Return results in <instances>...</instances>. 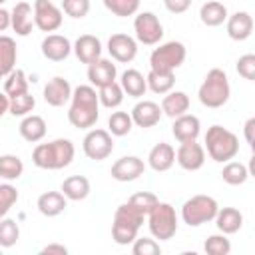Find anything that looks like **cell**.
<instances>
[{
    "instance_id": "obj_1",
    "label": "cell",
    "mask_w": 255,
    "mask_h": 255,
    "mask_svg": "<svg viewBox=\"0 0 255 255\" xmlns=\"http://www.w3.org/2000/svg\"><path fill=\"white\" fill-rule=\"evenodd\" d=\"M68 122L78 129H90L100 118V100L94 86H78L72 90Z\"/></svg>"
},
{
    "instance_id": "obj_2",
    "label": "cell",
    "mask_w": 255,
    "mask_h": 255,
    "mask_svg": "<svg viewBox=\"0 0 255 255\" xmlns=\"http://www.w3.org/2000/svg\"><path fill=\"white\" fill-rule=\"evenodd\" d=\"M74 155V143L66 137H58L46 143H38L32 151V161L40 169H64L72 163Z\"/></svg>"
},
{
    "instance_id": "obj_3",
    "label": "cell",
    "mask_w": 255,
    "mask_h": 255,
    "mask_svg": "<svg viewBox=\"0 0 255 255\" xmlns=\"http://www.w3.org/2000/svg\"><path fill=\"white\" fill-rule=\"evenodd\" d=\"M203 143H205L203 149L207 151V155L217 163H225L239 153V137L231 129L219 124L207 128Z\"/></svg>"
},
{
    "instance_id": "obj_4",
    "label": "cell",
    "mask_w": 255,
    "mask_h": 255,
    "mask_svg": "<svg viewBox=\"0 0 255 255\" xmlns=\"http://www.w3.org/2000/svg\"><path fill=\"white\" fill-rule=\"evenodd\" d=\"M229 96H231V86H229V78H227L225 70L211 68L205 74V78L199 86V92H197L201 106L211 108V110L223 108L229 102Z\"/></svg>"
},
{
    "instance_id": "obj_5",
    "label": "cell",
    "mask_w": 255,
    "mask_h": 255,
    "mask_svg": "<svg viewBox=\"0 0 255 255\" xmlns=\"http://www.w3.org/2000/svg\"><path fill=\"white\" fill-rule=\"evenodd\" d=\"M143 219H145V213H141L135 205H131L129 201L122 203L114 213L112 239L118 245H129L137 237V231L143 225Z\"/></svg>"
},
{
    "instance_id": "obj_6",
    "label": "cell",
    "mask_w": 255,
    "mask_h": 255,
    "mask_svg": "<svg viewBox=\"0 0 255 255\" xmlns=\"http://www.w3.org/2000/svg\"><path fill=\"white\" fill-rule=\"evenodd\" d=\"M147 217V227L153 239L159 241H169L175 233H177V215H175V207L167 201H157Z\"/></svg>"
},
{
    "instance_id": "obj_7",
    "label": "cell",
    "mask_w": 255,
    "mask_h": 255,
    "mask_svg": "<svg viewBox=\"0 0 255 255\" xmlns=\"http://www.w3.org/2000/svg\"><path fill=\"white\" fill-rule=\"evenodd\" d=\"M219 205L211 195H193L181 205V219L189 227H199L213 221Z\"/></svg>"
},
{
    "instance_id": "obj_8",
    "label": "cell",
    "mask_w": 255,
    "mask_h": 255,
    "mask_svg": "<svg viewBox=\"0 0 255 255\" xmlns=\"http://www.w3.org/2000/svg\"><path fill=\"white\" fill-rule=\"evenodd\" d=\"M185 56H187V50L181 42H177V40L163 42L157 48H153V52L149 54V70L175 72L185 62Z\"/></svg>"
},
{
    "instance_id": "obj_9",
    "label": "cell",
    "mask_w": 255,
    "mask_h": 255,
    "mask_svg": "<svg viewBox=\"0 0 255 255\" xmlns=\"http://www.w3.org/2000/svg\"><path fill=\"white\" fill-rule=\"evenodd\" d=\"M82 149H84L86 157L92 159V161H104V159H108L112 155V151H114L112 133L108 129H102V128L90 129L84 135Z\"/></svg>"
},
{
    "instance_id": "obj_10",
    "label": "cell",
    "mask_w": 255,
    "mask_h": 255,
    "mask_svg": "<svg viewBox=\"0 0 255 255\" xmlns=\"http://www.w3.org/2000/svg\"><path fill=\"white\" fill-rule=\"evenodd\" d=\"M135 40L143 46H155L163 38V26L153 12H139L133 18Z\"/></svg>"
},
{
    "instance_id": "obj_11",
    "label": "cell",
    "mask_w": 255,
    "mask_h": 255,
    "mask_svg": "<svg viewBox=\"0 0 255 255\" xmlns=\"http://www.w3.org/2000/svg\"><path fill=\"white\" fill-rule=\"evenodd\" d=\"M32 10H34V26L42 32H56L64 22L62 10L50 0H34Z\"/></svg>"
},
{
    "instance_id": "obj_12",
    "label": "cell",
    "mask_w": 255,
    "mask_h": 255,
    "mask_svg": "<svg viewBox=\"0 0 255 255\" xmlns=\"http://www.w3.org/2000/svg\"><path fill=\"white\" fill-rule=\"evenodd\" d=\"M175 161L185 171H197L205 163V149L201 143H197V139L181 141L175 151Z\"/></svg>"
},
{
    "instance_id": "obj_13",
    "label": "cell",
    "mask_w": 255,
    "mask_h": 255,
    "mask_svg": "<svg viewBox=\"0 0 255 255\" xmlns=\"http://www.w3.org/2000/svg\"><path fill=\"white\" fill-rule=\"evenodd\" d=\"M145 171V161L137 155H124L120 159L114 161L110 173L116 181H122V183H128V181H135L143 175Z\"/></svg>"
},
{
    "instance_id": "obj_14",
    "label": "cell",
    "mask_w": 255,
    "mask_h": 255,
    "mask_svg": "<svg viewBox=\"0 0 255 255\" xmlns=\"http://www.w3.org/2000/svg\"><path fill=\"white\" fill-rule=\"evenodd\" d=\"M108 52H110L112 60H116L120 64H128L137 56V40L124 32L112 34L108 40Z\"/></svg>"
},
{
    "instance_id": "obj_15",
    "label": "cell",
    "mask_w": 255,
    "mask_h": 255,
    "mask_svg": "<svg viewBox=\"0 0 255 255\" xmlns=\"http://www.w3.org/2000/svg\"><path fill=\"white\" fill-rule=\"evenodd\" d=\"M70 98H72V86L62 76H54L44 86V100L52 108H62L66 102H70Z\"/></svg>"
},
{
    "instance_id": "obj_16",
    "label": "cell",
    "mask_w": 255,
    "mask_h": 255,
    "mask_svg": "<svg viewBox=\"0 0 255 255\" xmlns=\"http://www.w3.org/2000/svg\"><path fill=\"white\" fill-rule=\"evenodd\" d=\"M129 116H131L133 126H137V128H153L161 120V108H159V104H155L151 100H143V102H137L133 106Z\"/></svg>"
},
{
    "instance_id": "obj_17",
    "label": "cell",
    "mask_w": 255,
    "mask_h": 255,
    "mask_svg": "<svg viewBox=\"0 0 255 255\" xmlns=\"http://www.w3.org/2000/svg\"><path fill=\"white\" fill-rule=\"evenodd\" d=\"M225 30H227V36L235 42H243L251 36L253 32V18L249 12L241 10V12H233L231 16H227L225 20Z\"/></svg>"
},
{
    "instance_id": "obj_18",
    "label": "cell",
    "mask_w": 255,
    "mask_h": 255,
    "mask_svg": "<svg viewBox=\"0 0 255 255\" xmlns=\"http://www.w3.org/2000/svg\"><path fill=\"white\" fill-rule=\"evenodd\" d=\"M72 52V44L62 34H48L42 40V56L50 62H64Z\"/></svg>"
},
{
    "instance_id": "obj_19",
    "label": "cell",
    "mask_w": 255,
    "mask_h": 255,
    "mask_svg": "<svg viewBox=\"0 0 255 255\" xmlns=\"http://www.w3.org/2000/svg\"><path fill=\"white\" fill-rule=\"evenodd\" d=\"M116 76H118V68L112 60L98 58L96 62L88 64V80H90V86L94 88H102L110 82H116Z\"/></svg>"
},
{
    "instance_id": "obj_20",
    "label": "cell",
    "mask_w": 255,
    "mask_h": 255,
    "mask_svg": "<svg viewBox=\"0 0 255 255\" xmlns=\"http://www.w3.org/2000/svg\"><path fill=\"white\" fill-rule=\"evenodd\" d=\"M76 58L82 62V64H92L96 62L98 58H102V42L98 36L94 34H82L74 46H72Z\"/></svg>"
},
{
    "instance_id": "obj_21",
    "label": "cell",
    "mask_w": 255,
    "mask_h": 255,
    "mask_svg": "<svg viewBox=\"0 0 255 255\" xmlns=\"http://www.w3.org/2000/svg\"><path fill=\"white\" fill-rule=\"evenodd\" d=\"M171 133L173 137L181 143V141H191L197 139L201 133V122L197 116L193 114H183L179 118H173V126H171Z\"/></svg>"
},
{
    "instance_id": "obj_22",
    "label": "cell",
    "mask_w": 255,
    "mask_h": 255,
    "mask_svg": "<svg viewBox=\"0 0 255 255\" xmlns=\"http://www.w3.org/2000/svg\"><path fill=\"white\" fill-rule=\"evenodd\" d=\"M173 163H175V149H173L171 143L159 141V143H155V145L149 149V153H147V165H149L153 171H157V173L171 169Z\"/></svg>"
},
{
    "instance_id": "obj_23",
    "label": "cell",
    "mask_w": 255,
    "mask_h": 255,
    "mask_svg": "<svg viewBox=\"0 0 255 255\" xmlns=\"http://www.w3.org/2000/svg\"><path fill=\"white\" fill-rule=\"evenodd\" d=\"M10 28L18 36H28L34 28V10L28 2H18L10 12Z\"/></svg>"
},
{
    "instance_id": "obj_24",
    "label": "cell",
    "mask_w": 255,
    "mask_h": 255,
    "mask_svg": "<svg viewBox=\"0 0 255 255\" xmlns=\"http://www.w3.org/2000/svg\"><path fill=\"white\" fill-rule=\"evenodd\" d=\"M161 114H165L167 118H179L183 114H187L189 110V96L181 90H171L167 94H163V100H161Z\"/></svg>"
},
{
    "instance_id": "obj_25",
    "label": "cell",
    "mask_w": 255,
    "mask_h": 255,
    "mask_svg": "<svg viewBox=\"0 0 255 255\" xmlns=\"http://www.w3.org/2000/svg\"><path fill=\"white\" fill-rule=\"evenodd\" d=\"M46 120L42 116H36V114H28L22 118L20 126H18V131L22 135V139L30 141V143H36V141H42L44 135H46Z\"/></svg>"
},
{
    "instance_id": "obj_26",
    "label": "cell",
    "mask_w": 255,
    "mask_h": 255,
    "mask_svg": "<svg viewBox=\"0 0 255 255\" xmlns=\"http://www.w3.org/2000/svg\"><path fill=\"white\" fill-rule=\"evenodd\" d=\"M36 207L44 217H56V215L64 213V209L68 207V199L64 197L62 191H44L38 197Z\"/></svg>"
},
{
    "instance_id": "obj_27",
    "label": "cell",
    "mask_w": 255,
    "mask_h": 255,
    "mask_svg": "<svg viewBox=\"0 0 255 255\" xmlns=\"http://www.w3.org/2000/svg\"><path fill=\"white\" fill-rule=\"evenodd\" d=\"M213 221L221 233L233 235L243 227V213L237 207H223V209H217Z\"/></svg>"
},
{
    "instance_id": "obj_28",
    "label": "cell",
    "mask_w": 255,
    "mask_h": 255,
    "mask_svg": "<svg viewBox=\"0 0 255 255\" xmlns=\"http://www.w3.org/2000/svg\"><path fill=\"white\" fill-rule=\"evenodd\" d=\"M60 191L64 193V197L68 201H82L90 195L92 187H90V179L84 175H70L62 181Z\"/></svg>"
},
{
    "instance_id": "obj_29",
    "label": "cell",
    "mask_w": 255,
    "mask_h": 255,
    "mask_svg": "<svg viewBox=\"0 0 255 255\" xmlns=\"http://www.w3.org/2000/svg\"><path fill=\"white\" fill-rule=\"evenodd\" d=\"M227 16H229L227 6L221 4V2H217V0H209V2H205V4L199 8V20H201L205 26H209V28L221 26V24L227 20Z\"/></svg>"
},
{
    "instance_id": "obj_30",
    "label": "cell",
    "mask_w": 255,
    "mask_h": 255,
    "mask_svg": "<svg viewBox=\"0 0 255 255\" xmlns=\"http://www.w3.org/2000/svg\"><path fill=\"white\" fill-rule=\"evenodd\" d=\"M120 86L124 90V94L131 96V98H141L145 92H147V84H145V76L139 72V70H126L122 74V80H120Z\"/></svg>"
},
{
    "instance_id": "obj_31",
    "label": "cell",
    "mask_w": 255,
    "mask_h": 255,
    "mask_svg": "<svg viewBox=\"0 0 255 255\" xmlns=\"http://www.w3.org/2000/svg\"><path fill=\"white\" fill-rule=\"evenodd\" d=\"M18 60V50L14 38L0 34V76H8L16 68Z\"/></svg>"
},
{
    "instance_id": "obj_32",
    "label": "cell",
    "mask_w": 255,
    "mask_h": 255,
    "mask_svg": "<svg viewBox=\"0 0 255 255\" xmlns=\"http://www.w3.org/2000/svg\"><path fill=\"white\" fill-rule=\"evenodd\" d=\"M145 84H147V90H151L153 94H167L173 90V84H175V74L173 72H155V70H149L147 76H145Z\"/></svg>"
},
{
    "instance_id": "obj_33",
    "label": "cell",
    "mask_w": 255,
    "mask_h": 255,
    "mask_svg": "<svg viewBox=\"0 0 255 255\" xmlns=\"http://www.w3.org/2000/svg\"><path fill=\"white\" fill-rule=\"evenodd\" d=\"M98 100H100V106H104L108 110L120 108L124 102V90L118 82H110V84L98 88Z\"/></svg>"
},
{
    "instance_id": "obj_34",
    "label": "cell",
    "mask_w": 255,
    "mask_h": 255,
    "mask_svg": "<svg viewBox=\"0 0 255 255\" xmlns=\"http://www.w3.org/2000/svg\"><path fill=\"white\" fill-rule=\"evenodd\" d=\"M4 94L8 98H16L20 94H26L28 92V78H26V72L20 70V68H14L8 76H4Z\"/></svg>"
},
{
    "instance_id": "obj_35",
    "label": "cell",
    "mask_w": 255,
    "mask_h": 255,
    "mask_svg": "<svg viewBox=\"0 0 255 255\" xmlns=\"http://www.w3.org/2000/svg\"><path fill=\"white\" fill-rule=\"evenodd\" d=\"M221 177L227 185H243L249 179V169L245 163L241 161H225L223 169H221Z\"/></svg>"
},
{
    "instance_id": "obj_36",
    "label": "cell",
    "mask_w": 255,
    "mask_h": 255,
    "mask_svg": "<svg viewBox=\"0 0 255 255\" xmlns=\"http://www.w3.org/2000/svg\"><path fill=\"white\" fill-rule=\"evenodd\" d=\"M24 173V163L18 155L14 153H4L0 155V177L6 181H14L18 177H22Z\"/></svg>"
},
{
    "instance_id": "obj_37",
    "label": "cell",
    "mask_w": 255,
    "mask_h": 255,
    "mask_svg": "<svg viewBox=\"0 0 255 255\" xmlns=\"http://www.w3.org/2000/svg\"><path fill=\"white\" fill-rule=\"evenodd\" d=\"M133 128V122H131V116L128 112H114L108 120V131L116 137H124L131 131Z\"/></svg>"
},
{
    "instance_id": "obj_38",
    "label": "cell",
    "mask_w": 255,
    "mask_h": 255,
    "mask_svg": "<svg viewBox=\"0 0 255 255\" xmlns=\"http://www.w3.org/2000/svg\"><path fill=\"white\" fill-rule=\"evenodd\" d=\"M20 239V227L14 219L10 217H0V247L8 249L12 245H16Z\"/></svg>"
},
{
    "instance_id": "obj_39",
    "label": "cell",
    "mask_w": 255,
    "mask_h": 255,
    "mask_svg": "<svg viewBox=\"0 0 255 255\" xmlns=\"http://www.w3.org/2000/svg\"><path fill=\"white\" fill-rule=\"evenodd\" d=\"M106 10H110L114 16L120 18H128V16H135L139 10V0H102Z\"/></svg>"
},
{
    "instance_id": "obj_40",
    "label": "cell",
    "mask_w": 255,
    "mask_h": 255,
    "mask_svg": "<svg viewBox=\"0 0 255 255\" xmlns=\"http://www.w3.org/2000/svg\"><path fill=\"white\" fill-rule=\"evenodd\" d=\"M36 108V100H34V96H30V92H26V94H20V96H16V98H10V106H8V112L16 118H24V116H28V114H32V110Z\"/></svg>"
},
{
    "instance_id": "obj_41",
    "label": "cell",
    "mask_w": 255,
    "mask_h": 255,
    "mask_svg": "<svg viewBox=\"0 0 255 255\" xmlns=\"http://www.w3.org/2000/svg\"><path fill=\"white\" fill-rule=\"evenodd\" d=\"M203 249L207 255H229L231 251V241L227 239L225 233H215V235H209L203 243Z\"/></svg>"
},
{
    "instance_id": "obj_42",
    "label": "cell",
    "mask_w": 255,
    "mask_h": 255,
    "mask_svg": "<svg viewBox=\"0 0 255 255\" xmlns=\"http://www.w3.org/2000/svg\"><path fill=\"white\" fill-rule=\"evenodd\" d=\"M131 253L133 255H159L161 247L151 237H135L131 241Z\"/></svg>"
},
{
    "instance_id": "obj_43",
    "label": "cell",
    "mask_w": 255,
    "mask_h": 255,
    "mask_svg": "<svg viewBox=\"0 0 255 255\" xmlns=\"http://www.w3.org/2000/svg\"><path fill=\"white\" fill-rule=\"evenodd\" d=\"M18 201V189L12 183H0V217H4Z\"/></svg>"
},
{
    "instance_id": "obj_44",
    "label": "cell",
    "mask_w": 255,
    "mask_h": 255,
    "mask_svg": "<svg viewBox=\"0 0 255 255\" xmlns=\"http://www.w3.org/2000/svg\"><path fill=\"white\" fill-rule=\"evenodd\" d=\"M62 12L70 18H84L90 12V0H62Z\"/></svg>"
},
{
    "instance_id": "obj_45",
    "label": "cell",
    "mask_w": 255,
    "mask_h": 255,
    "mask_svg": "<svg viewBox=\"0 0 255 255\" xmlns=\"http://www.w3.org/2000/svg\"><path fill=\"white\" fill-rule=\"evenodd\" d=\"M128 201H129L131 205H135L141 213H145V215H147V213H149V209H151L159 199H157V195H155V193H151V191H137V193H133Z\"/></svg>"
},
{
    "instance_id": "obj_46",
    "label": "cell",
    "mask_w": 255,
    "mask_h": 255,
    "mask_svg": "<svg viewBox=\"0 0 255 255\" xmlns=\"http://www.w3.org/2000/svg\"><path fill=\"white\" fill-rule=\"evenodd\" d=\"M235 68H237V74H239L241 78L253 82V80H255V54H243V56L237 60Z\"/></svg>"
},
{
    "instance_id": "obj_47",
    "label": "cell",
    "mask_w": 255,
    "mask_h": 255,
    "mask_svg": "<svg viewBox=\"0 0 255 255\" xmlns=\"http://www.w3.org/2000/svg\"><path fill=\"white\" fill-rule=\"evenodd\" d=\"M163 6L171 14H183V12L189 10L191 0H163Z\"/></svg>"
},
{
    "instance_id": "obj_48",
    "label": "cell",
    "mask_w": 255,
    "mask_h": 255,
    "mask_svg": "<svg viewBox=\"0 0 255 255\" xmlns=\"http://www.w3.org/2000/svg\"><path fill=\"white\" fill-rule=\"evenodd\" d=\"M42 255H66L68 253V247L66 245H60V243H50L46 247L40 249Z\"/></svg>"
},
{
    "instance_id": "obj_49",
    "label": "cell",
    "mask_w": 255,
    "mask_h": 255,
    "mask_svg": "<svg viewBox=\"0 0 255 255\" xmlns=\"http://www.w3.org/2000/svg\"><path fill=\"white\" fill-rule=\"evenodd\" d=\"M253 131H255V118H249L247 122H245V126H243V137H245V141L253 147Z\"/></svg>"
},
{
    "instance_id": "obj_50",
    "label": "cell",
    "mask_w": 255,
    "mask_h": 255,
    "mask_svg": "<svg viewBox=\"0 0 255 255\" xmlns=\"http://www.w3.org/2000/svg\"><path fill=\"white\" fill-rule=\"evenodd\" d=\"M10 28V12L0 6V32H6Z\"/></svg>"
},
{
    "instance_id": "obj_51",
    "label": "cell",
    "mask_w": 255,
    "mask_h": 255,
    "mask_svg": "<svg viewBox=\"0 0 255 255\" xmlns=\"http://www.w3.org/2000/svg\"><path fill=\"white\" fill-rule=\"evenodd\" d=\"M8 106H10V98L4 92H0V118L8 112Z\"/></svg>"
},
{
    "instance_id": "obj_52",
    "label": "cell",
    "mask_w": 255,
    "mask_h": 255,
    "mask_svg": "<svg viewBox=\"0 0 255 255\" xmlns=\"http://www.w3.org/2000/svg\"><path fill=\"white\" fill-rule=\"evenodd\" d=\"M4 2H6V0H0V6H2V4H4Z\"/></svg>"
},
{
    "instance_id": "obj_53",
    "label": "cell",
    "mask_w": 255,
    "mask_h": 255,
    "mask_svg": "<svg viewBox=\"0 0 255 255\" xmlns=\"http://www.w3.org/2000/svg\"><path fill=\"white\" fill-rule=\"evenodd\" d=\"M2 78H4V76H0V82H2Z\"/></svg>"
},
{
    "instance_id": "obj_54",
    "label": "cell",
    "mask_w": 255,
    "mask_h": 255,
    "mask_svg": "<svg viewBox=\"0 0 255 255\" xmlns=\"http://www.w3.org/2000/svg\"><path fill=\"white\" fill-rule=\"evenodd\" d=\"M0 253H2V247H0Z\"/></svg>"
}]
</instances>
